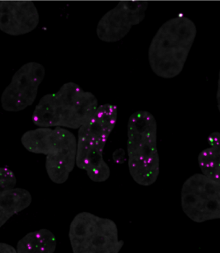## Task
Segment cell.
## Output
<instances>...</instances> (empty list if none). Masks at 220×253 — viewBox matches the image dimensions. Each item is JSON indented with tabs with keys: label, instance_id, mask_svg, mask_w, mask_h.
<instances>
[{
	"label": "cell",
	"instance_id": "8fae6325",
	"mask_svg": "<svg viewBox=\"0 0 220 253\" xmlns=\"http://www.w3.org/2000/svg\"><path fill=\"white\" fill-rule=\"evenodd\" d=\"M31 203V193L24 188H13L0 193V228L13 215L27 209Z\"/></svg>",
	"mask_w": 220,
	"mask_h": 253
},
{
	"label": "cell",
	"instance_id": "2e32d148",
	"mask_svg": "<svg viewBox=\"0 0 220 253\" xmlns=\"http://www.w3.org/2000/svg\"><path fill=\"white\" fill-rule=\"evenodd\" d=\"M217 100L218 108H219V110L220 113V72H219V82H218Z\"/></svg>",
	"mask_w": 220,
	"mask_h": 253
},
{
	"label": "cell",
	"instance_id": "277c9868",
	"mask_svg": "<svg viewBox=\"0 0 220 253\" xmlns=\"http://www.w3.org/2000/svg\"><path fill=\"white\" fill-rule=\"evenodd\" d=\"M127 152L131 177L139 185L148 186L157 181L160 173L157 149V123L154 116L138 111L129 117Z\"/></svg>",
	"mask_w": 220,
	"mask_h": 253
},
{
	"label": "cell",
	"instance_id": "9a60e30c",
	"mask_svg": "<svg viewBox=\"0 0 220 253\" xmlns=\"http://www.w3.org/2000/svg\"><path fill=\"white\" fill-rule=\"evenodd\" d=\"M0 253H17L16 249L9 244L0 242Z\"/></svg>",
	"mask_w": 220,
	"mask_h": 253
},
{
	"label": "cell",
	"instance_id": "52a82bcc",
	"mask_svg": "<svg viewBox=\"0 0 220 253\" xmlns=\"http://www.w3.org/2000/svg\"><path fill=\"white\" fill-rule=\"evenodd\" d=\"M181 206L194 222L220 219V184L202 173H195L183 184Z\"/></svg>",
	"mask_w": 220,
	"mask_h": 253
},
{
	"label": "cell",
	"instance_id": "8992f818",
	"mask_svg": "<svg viewBox=\"0 0 220 253\" xmlns=\"http://www.w3.org/2000/svg\"><path fill=\"white\" fill-rule=\"evenodd\" d=\"M68 237L73 253H119L124 244L115 222L86 211L73 218Z\"/></svg>",
	"mask_w": 220,
	"mask_h": 253
},
{
	"label": "cell",
	"instance_id": "ba28073f",
	"mask_svg": "<svg viewBox=\"0 0 220 253\" xmlns=\"http://www.w3.org/2000/svg\"><path fill=\"white\" fill-rule=\"evenodd\" d=\"M45 76V68L42 64L31 62L21 66L2 93L1 104L3 110L18 112L32 106Z\"/></svg>",
	"mask_w": 220,
	"mask_h": 253
},
{
	"label": "cell",
	"instance_id": "9c48e42d",
	"mask_svg": "<svg viewBox=\"0 0 220 253\" xmlns=\"http://www.w3.org/2000/svg\"><path fill=\"white\" fill-rule=\"evenodd\" d=\"M147 1H120L102 17L97 27L99 40L105 42H119L128 35L133 26L140 24L146 16Z\"/></svg>",
	"mask_w": 220,
	"mask_h": 253
},
{
	"label": "cell",
	"instance_id": "3957f363",
	"mask_svg": "<svg viewBox=\"0 0 220 253\" xmlns=\"http://www.w3.org/2000/svg\"><path fill=\"white\" fill-rule=\"evenodd\" d=\"M116 120V106L103 104L99 106L92 117L79 128L76 166L85 170L95 183H103L110 176L111 171L103 153Z\"/></svg>",
	"mask_w": 220,
	"mask_h": 253
},
{
	"label": "cell",
	"instance_id": "5bb4252c",
	"mask_svg": "<svg viewBox=\"0 0 220 253\" xmlns=\"http://www.w3.org/2000/svg\"><path fill=\"white\" fill-rule=\"evenodd\" d=\"M16 177L14 172L5 167H0V193L14 188Z\"/></svg>",
	"mask_w": 220,
	"mask_h": 253
},
{
	"label": "cell",
	"instance_id": "30bf717a",
	"mask_svg": "<svg viewBox=\"0 0 220 253\" xmlns=\"http://www.w3.org/2000/svg\"><path fill=\"white\" fill-rule=\"evenodd\" d=\"M40 23V14L32 1H0V31L19 36L31 33Z\"/></svg>",
	"mask_w": 220,
	"mask_h": 253
},
{
	"label": "cell",
	"instance_id": "4fadbf2b",
	"mask_svg": "<svg viewBox=\"0 0 220 253\" xmlns=\"http://www.w3.org/2000/svg\"><path fill=\"white\" fill-rule=\"evenodd\" d=\"M57 240L47 229L28 233L17 244V253H55Z\"/></svg>",
	"mask_w": 220,
	"mask_h": 253
},
{
	"label": "cell",
	"instance_id": "6da1fadb",
	"mask_svg": "<svg viewBox=\"0 0 220 253\" xmlns=\"http://www.w3.org/2000/svg\"><path fill=\"white\" fill-rule=\"evenodd\" d=\"M99 107L96 96L74 83L64 84L57 92L43 96L32 120L39 127L79 129Z\"/></svg>",
	"mask_w": 220,
	"mask_h": 253
},
{
	"label": "cell",
	"instance_id": "7c38bea8",
	"mask_svg": "<svg viewBox=\"0 0 220 253\" xmlns=\"http://www.w3.org/2000/svg\"><path fill=\"white\" fill-rule=\"evenodd\" d=\"M209 147L199 154L198 165L203 174L220 184V132L209 135Z\"/></svg>",
	"mask_w": 220,
	"mask_h": 253
},
{
	"label": "cell",
	"instance_id": "7a4b0ae2",
	"mask_svg": "<svg viewBox=\"0 0 220 253\" xmlns=\"http://www.w3.org/2000/svg\"><path fill=\"white\" fill-rule=\"evenodd\" d=\"M196 33L195 23L185 16H177L164 23L149 48V62L154 74L166 79L180 74Z\"/></svg>",
	"mask_w": 220,
	"mask_h": 253
},
{
	"label": "cell",
	"instance_id": "5b68a950",
	"mask_svg": "<svg viewBox=\"0 0 220 253\" xmlns=\"http://www.w3.org/2000/svg\"><path fill=\"white\" fill-rule=\"evenodd\" d=\"M28 151L46 156L45 168L54 183L68 179L76 165L77 138L66 128L39 127L28 130L21 139Z\"/></svg>",
	"mask_w": 220,
	"mask_h": 253
}]
</instances>
